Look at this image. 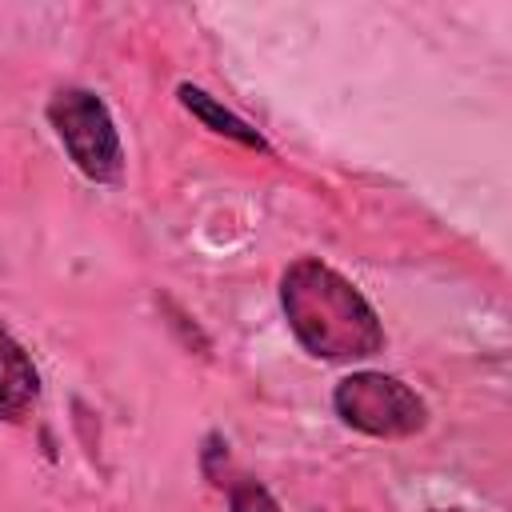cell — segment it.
I'll return each mask as SVG.
<instances>
[{
  "instance_id": "obj_5",
  "label": "cell",
  "mask_w": 512,
  "mask_h": 512,
  "mask_svg": "<svg viewBox=\"0 0 512 512\" xmlns=\"http://www.w3.org/2000/svg\"><path fill=\"white\" fill-rule=\"evenodd\" d=\"M180 104L192 112V116H200L212 132H220V136H232L236 144H244V148H256V152H268V144H264V136L256 132V128H248L240 116H232L224 104H216L204 88H192V84H180Z\"/></svg>"
},
{
  "instance_id": "obj_2",
  "label": "cell",
  "mask_w": 512,
  "mask_h": 512,
  "mask_svg": "<svg viewBox=\"0 0 512 512\" xmlns=\"http://www.w3.org/2000/svg\"><path fill=\"white\" fill-rule=\"evenodd\" d=\"M48 120L60 136V144L68 148L72 164L96 180V184H112L124 172V148H120V132L104 108V100L88 88H60L48 100Z\"/></svg>"
},
{
  "instance_id": "obj_1",
  "label": "cell",
  "mask_w": 512,
  "mask_h": 512,
  "mask_svg": "<svg viewBox=\"0 0 512 512\" xmlns=\"http://www.w3.org/2000/svg\"><path fill=\"white\" fill-rule=\"evenodd\" d=\"M280 304L296 340L320 360H360L384 348L380 316L360 288L312 256L284 272Z\"/></svg>"
},
{
  "instance_id": "obj_6",
  "label": "cell",
  "mask_w": 512,
  "mask_h": 512,
  "mask_svg": "<svg viewBox=\"0 0 512 512\" xmlns=\"http://www.w3.org/2000/svg\"><path fill=\"white\" fill-rule=\"evenodd\" d=\"M228 504H232V512H280V504L272 500V492H268L264 484L248 480V476L232 484V492H228Z\"/></svg>"
},
{
  "instance_id": "obj_7",
  "label": "cell",
  "mask_w": 512,
  "mask_h": 512,
  "mask_svg": "<svg viewBox=\"0 0 512 512\" xmlns=\"http://www.w3.org/2000/svg\"><path fill=\"white\" fill-rule=\"evenodd\" d=\"M436 512H460V508H436Z\"/></svg>"
},
{
  "instance_id": "obj_4",
  "label": "cell",
  "mask_w": 512,
  "mask_h": 512,
  "mask_svg": "<svg viewBox=\"0 0 512 512\" xmlns=\"http://www.w3.org/2000/svg\"><path fill=\"white\" fill-rule=\"evenodd\" d=\"M40 396V372L24 344L0 324V420H24Z\"/></svg>"
},
{
  "instance_id": "obj_3",
  "label": "cell",
  "mask_w": 512,
  "mask_h": 512,
  "mask_svg": "<svg viewBox=\"0 0 512 512\" xmlns=\"http://www.w3.org/2000/svg\"><path fill=\"white\" fill-rule=\"evenodd\" d=\"M336 416L364 432V436H380V440H400L424 428L428 408L424 400L396 376L384 372H352L336 384L332 392Z\"/></svg>"
}]
</instances>
